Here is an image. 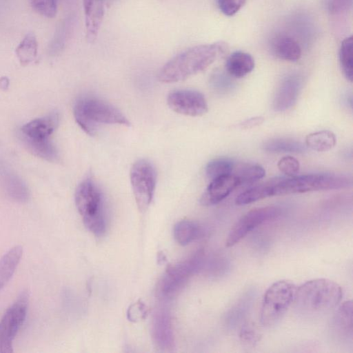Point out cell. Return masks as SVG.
I'll use <instances>...</instances> for the list:
<instances>
[{
	"mask_svg": "<svg viewBox=\"0 0 353 353\" xmlns=\"http://www.w3.org/2000/svg\"><path fill=\"white\" fill-rule=\"evenodd\" d=\"M271 48L274 55L283 60L294 62L301 57L300 46L288 35L279 34L272 38Z\"/></svg>",
	"mask_w": 353,
	"mask_h": 353,
	"instance_id": "18",
	"label": "cell"
},
{
	"mask_svg": "<svg viewBox=\"0 0 353 353\" xmlns=\"http://www.w3.org/2000/svg\"><path fill=\"white\" fill-rule=\"evenodd\" d=\"M277 167L283 174L288 176H293L299 172L300 163L296 158L292 156H285L279 161Z\"/></svg>",
	"mask_w": 353,
	"mask_h": 353,
	"instance_id": "31",
	"label": "cell"
},
{
	"mask_svg": "<svg viewBox=\"0 0 353 353\" xmlns=\"http://www.w3.org/2000/svg\"><path fill=\"white\" fill-rule=\"evenodd\" d=\"M130 183L139 210L145 212L150 206L156 188L157 172L146 159L136 161L130 170Z\"/></svg>",
	"mask_w": 353,
	"mask_h": 353,
	"instance_id": "7",
	"label": "cell"
},
{
	"mask_svg": "<svg viewBox=\"0 0 353 353\" xmlns=\"http://www.w3.org/2000/svg\"><path fill=\"white\" fill-rule=\"evenodd\" d=\"M246 0H217L219 10L225 15H234L244 6Z\"/></svg>",
	"mask_w": 353,
	"mask_h": 353,
	"instance_id": "32",
	"label": "cell"
},
{
	"mask_svg": "<svg viewBox=\"0 0 353 353\" xmlns=\"http://www.w3.org/2000/svg\"><path fill=\"white\" fill-rule=\"evenodd\" d=\"M339 57L340 66L344 76L352 82L353 78V37L352 35L342 41Z\"/></svg>",
	"mask_w": 353,
	"mask_h": 353,
	"instance_id": "28",
	"label": "cell"
},
{
	"mask_svg": "<svg viewBox=\"0 0 353 353\" xmlns=\"http://www.w3.org/2000/svg\"><path fill=\"white\" fill-rule=\"evenodd\" d=\"M332 327L336 336L342 339L352 338V303L351 301L343 302L336 311Z\"/></svg>",
	"mask_w": 353,
	"mask_h": 353,
	"instance_id": "17",
	"label": "cell"
},
{
	"mask_svg": "<svg viewBox=\"0 0 353 353\" xmlns=\"http://www.w3.org/2000/svg\"><path fill=\"white\" fill-rule=\"evenodd\" d=\"M223 41L190 48L169 60L160 70L158 79L165 83L181 81L208 68L227 50Z\"/></svg>",
	"mask_w": 353,
	"mask_h": 353,
	"instance_id": "1",
	"label": "cell"
},
{
	"mask_svg": "<svg viewBox=\"0 0 353 353\" xmlns=\"http://www.w3.org/2000/svg\"><path fill=\"white\" fill-rule=\"evenodd\" d=\"M263 150L274 153H301L305 151V146L301 142L287 139H272L265 141Z\"/></svg>",
	"mask_w": 353,
	"mask_h": 353,
	"instance_id": "27",
	"label": "cell"
},
{
	"mask_svg": "<svg viewBox=\"0 0 353 353\" xmlns=\"http://www.w3.org/2000/svg\"><path fill=\"white\" fill-rule=\"evenodd\" d=\"M352 0H329L328 10L332 14L341 13L352 6Z\"/></svg>",
	"mask_w": 353,
	"mask_h": 353,
	"instance_id": "34",
	"label": "cell"
},
{
	"mask_svg": "<svg viewBox=\"0 0 353 353\" xmlns=\"http://www.w3.org/2000/svg\"><path fill=\"white\" fill-rule=\"evenodd\" d=\"M104 0H83L85 37L89 43L96 41L105 15Z\"/></svg>",
	"mask_w": 353,
	"mask_h": 353,
	"instance_id": "15",
	"label": "cell"
},
{
	"mask_svg": "<svg viewBox=\"0 0 353 353\" xmlns=\"http://www.w3.org/2000/svg\"><path fill=\"white\" fill-rule=\"evenodd\" d=\"M212 85L219 92H226L231 89L232 83L223 74H216L212 79Z\"/></svg>",
	"mask_w": 353,
	"mask_h": 353,
	"instance_id": "33",
	"label": "cell"
},
{
	"mask_svg": "<svg viewBox=\"0 0 353 353\" xmlns=\"http://www.w3.org/2000/svg\"><path fill=\"white\" fill-rule=\"evenodd\" d=\"M239 185H240L238 180L232 174L211 180L201 196L200 203L205 206L217 204Z\"/></svg>",
	"mask_w": 353,
	"mask_h": 353,
	"instance_id": "13",
	"label": "cell"
},
{
	"mask_svg": "<svg viewBox=\"0 0 353 353\" xmlns=\"http://www.w3.org/2000/svg\"><path fill=\"white\" fill-rule=\"evenodd\" d=\"M153 336L157 343L162 348H169L173 342L172 332L168 314L159 311L153 319Z\"/></svg>",
	"mask_w": 353,
	"mask_h": 353,
	"instance_id": "21",
	"label": "cell"
},
{
	"mask_svg": "<svg viewBox=\"0 0 353 353\" xmlns=\"http://www.w3.org/2000/svg\"><path fill=\"white\" fill-rule=\"evenodd\" d=\"M203 261V252L199 251L190 259L169 267L159 283L160 296L170 298L174 295L191 275L200 268Z\"/></svg>",
	"mask_w": 353,
	"mask_h": 353,
	"instance_id": "9",
	"label": "cell"
},
{
	"mask_svg": "<svg viewBox=\"0 0 353 353\" xmlns=\"http://www.w3.org/2000/svg\"><path fill=\"white\" fill-rule=\"evenodd\" d=\"M296 286L288 280H279L265 291L261 307L260 321L265 327H270L282 318L294 303Z\"/></svg>",
	"mask_w": 353,
	"mask_h": 353,
	"instance_id": "6",
	"label": "cell"
},
{
	"mask_svg": "<svg viewBox=\"0 0 353 353\" xmlns=\"http://www.w3.org/2000/svg\"><path fill=\"white\" fill-rule=\"evenodd\" d=\"M74 199L85 226L94 235H103L105 232L106 223L102 196L92 178L87 177L78 185Z\"/></svg>",
	"mask_w": 353,
	"mask_h": 353,
	"instance_id": "5",
	"label": "cell"
},
{
	"mask_svg": "<svg viewBox=\"0 0 353 353\" xmlns=\"http://www.w3.org/2000/svg\"><path fill=\"white\" fill-rule=\"evenodd\" d=\"M38 51V43L33 33L27 34L16 48V54L21 65L33 61Z\"/></svg>",
	"mask_w": 353,
	"mask_h": 353,
	"instance_id": "26",
	"label": "cell"
},
{
	"mask_svg": "<svg viewBox=\"0 0 353 353\" xmlns=\"http://www.w3.org/2000/svg\"><path fill=\"white\" fill-rule=\"evenodd\" d=\"M239 185L254 183L265 175V169L259 164L252 163H235L232 172Z\"/></svg>",
	"mask_w": 353,
	"mask_h": 353,
	"instance_id": "22",
	"label": "cell"
},
{
	"mask_svg": "<svg viewBox=\"0 0 353 353\" xmlns=\"http://www.w3.org/2000/svg\"><path fill=\"white\" fill-rule=\"evenodd\" d=\"M201 233L199 225L193 221L182 220L174 227V237L181 245H186L196 239Z\"/></svg>",
	"mask_w": 353,
	"mask_h": 353,
	"instance_id": "25",
	"label": "cell"
},
{
	"mask_svg": "<svg viewBox=\"0 0 353 353\" xmlns=\"http://www.w3.org/2000/svg\"><path fill=\"white\" fill-rule=\"evenodd\" d=\"M234 162L229 159L218 158L208 163L205 167L207 177L211 180L232 174Z\"/></svg>",
	"mask_w": 353,
	"mask_h": 353,
	"instance_id": "29",
	"label": "cell"
},
{
	"mask_svg": "<svg viewBox=\"0 0 353 353\" xmlns=\"http://www.w3.org/2000/svg\"><path fill=\"white\" fill-rule=\"evenodd\" d=\"M240 338L243 343L253 345L259 340V335L250 327H245L240 333Z\"/></svg>",
	"mask_w": 353,
	"mask_h": 353,
	"instance_id": "35",
	"label": "cell"
},
{
	"mask_svg": "<svg viewBox=\"0 0 353 353\" xmlns=\"http://www.w3.org/2000/svg\"><path fill=\"white\" fill-rule=\"evenodd\" d=\"M74 116L81 128L90 136L95 134L94 123L130 126L125 115L111 104L96 98H81L74 107Z\"/></svg>",
	"mask_w": 353,
	"mask_h": 353,
	"instance_id": "4",
	"label": "cell"
},
{
	"mask_svg": "<svg viewBox=\"0 0 353 353\" xmlns=\"http://www.w3.org/2000/svg\"><path fill=\"white\" fill-rule=\"evenodd\" d=\"M264 121L262 117H254L243 121L239 124L242 129H251L260 125Z\"/></svg>",
	"mask_w": 353,
	"mask_h": 353,
	"instance_id": "37",
	"label": "cell"
},
{
	"mask_svg": "<svg viewBox=\"0 0 353 353\" xmlns=\"http://www.w3.org/2000/svg\"><path fill=\"white\" fill-rule=\"evenodd\" d=\"M167 103L174 112L190 117H199L208 111L204 95L193 90H178L170 92Z\"/></svg>",
	"mask_w": 353,
	"mask_h": 353,
	"instance_id": "11",
	"label": "cell"
},
{
	"mask_svg": "<svg viewBox=\"0 0 353 353\" xmlns=\"http://www.w3.org/2000/svg\"><path fill=\"white\" fill-rule=\"evenodd\" d=\"M59 123V115L52 112L45 117L35 119L19 130V136L34 140H47L56 130Z\"/></svg>",
	"mask_w": 353,
	"mask_h": 353,
	"instance_id": "14",
	"label": "cell"
},
{
	"mask_svg": "<svg viewBox=\"0 0 353 353\" xmlns=\"http://www.w3.org/2000/svg\"><path fill=\"white\" fill-rule=\"evenodd\" d=\"M32 8L41 15L53 18L57 12V0H30Z\"/></svg>",
	"mask_w": 353,
	"mask_h": 353,
	"instance_id": "30",
	"label": "cell"
},
{
	"mask_svg": "<svg viewBox=\"0 0 353 353\" xmlns=\"http://www.w3.org/2000/svg\"><path fill=\"white\" fill-rule=\"evenodd\" d=\"M254 59L250 54L236 51L228 57L225 70L230 76L242 78L250 73L254 68Z\"/></svg>",
	"mask_w": 353,
	"mask_h": 353,
	"instance_id": "19",
	"label": "cell"
},
{
	"mask_svg": "<svg viewBox=\"0 0 353 353\" xmlns=\"http://www.w3.org/2000/svg\"><path fill=\"white\" fill-rule=\"evenodd\" d=\"M281 210L276 206L254 208L243 215L232 226L225 241L227 247H232L259 225L280 216Z\"/></svg>",
	"mask_w": 353,
	"mask_h": 353,
	"instance_id": "10",
	"label": "cell"
},
{
	"mask_svg": "<svg viewBox=\"0 0 353 353\" xmlns=\"http://www.w3.org/2000/svg\"><path fill=\"white\" fill-rule=\"evenodd\" d=\"M301 87V79L297 75H290L283 79L273 99L274 110L284 112L292 108L297 100Z\"/></svg>",
	"mask_w": 353,
	"mask_h": 353,
	"instance_id": "12",
	"label": "cell"
},
{
	"mask_svg": "<svg viewBox=\"0 0 353 353\" xmlns=\"http://www.w3.org/2000/svg\"><path fill=\"white\" fill-rule=\"evenodd\" d=\"M23 254V248L16 245L10 248L0 259V290L14 274Z\"/></svg>",
	"mask_w": 353,
	"mask_h": 353,
	"instance_id": "20",
	"label": "cell"
},
{
	"mask_svg": "<svg viewBox=\"0 0 353 353\" xmlns=\"http://www.w3.org/2000/svg\"><path fill=\"white\" fill-rule=\"evenodd\" d=\"M336 142L335 134L330 130H321L307 135L305 145L317 152H326L333 148Z\"/></svg>",
	"mask_w": 353,
	"mask_h": 353,
	"instance_id": "24",
	"label": "cell"
},
{
	"mask_svg": "<svg viewBox=\"0 0 353 353\" xmlns=\"http://www.w3.org/2000/svg\"><path fill=\"white\" fill-rule=\"evenodd\" d=\"M29 293L21 292L0 321V352H13V341L23 325L28 312Z\"/></svg>",
	"mask_w": 353,
	"mask_h": 353,
	"instance_id": "8",
	"label": "cell"
},
{
	"mask_svg": "<svg viewBox=\"0 0 353 353\" xmlns=\"http://www.w3.org/2000/svg\"><path fill=\"white\" fill-rule=\"evenodd\" d=\"M114 0H104L105 4L106 3H111L112 1H113Z\"/></svg>",
	"mask_w": 353,
	"mask_h": 353,
	"instance_id": "38",
	"label": "cell"
},
{
	"mask_svg": "<svg viewBox=\"0 0 353 353\" xmlns=\"http://www.w3.org/2000/svg\"><path fill=\"white\" fill-rule=\"evenodd\" d=\"M145 311L144 305L141 303H137L129 308L128 316L130 320H138L145 315Z\"/></svg>",
	"mask_w": 353,
	"mask_h": 353,
	"instance_id": "36",
	"label": "cell"
},
{
	"mask_svg": "<svg viewBox=\"0 0 353 353\" xmlns=\"http://www.w3.org/2000/svg\"><path fill=\"white\" fill-rule=\"evenodd\" d=\"M342 296V288L337 283L327 279H315L296 288L294 302L300 313L316 317L335 308Z\"/></svg>",
	"mask_w": 353,
	"mask_h": 353,
	"instance_id": "3",
	"label": "cell"
},
{
	"mask_svg": "<svg viewBox=\"0 0 353 353\" xmlns=\"http://www.w3.org/2000/svg\"><path fill=\"white\" fill-rule=\"evenodd\" d=\"M352 185V179L347 176L316 173L290 177H275L260 184L264 199L273 196L308 192L339 190Z\"/></svg>",
	"mask_w": 353,
	"mask_h": 353,
	"instance_id": "2",
	"label": "cell"
},
{
	"mask_svg": "<svg viewBox=\"0 0 353 353\" xmlns=\"http://www.w3.org/2000/svg\"><path fill=\"white\" fill-rule=\"evenodd\" d=\"M0 185L12 200L24 203L28 200L29 192L23 181L14 172L0 163Z\"/></svg>",
	"mask_w": 353,
	"mask_h": 353,
	"instance_id": "16",
	"label": "cell"
},
{
	"mask_svg": "<svg viewBox=\"0 0 353 353\" xmlns=\"http://www.w3.org/2000/svg\"><path fill=\"white\" fill-rule=\"evenodd\" d=\"M25 147L34 155L48 161H55L59 158L56 147L50 139L34 140L19 137Z\"/></svg>",
	"mask_w": 353,
	"mask_h": 353,
	"instance_id": "23",
	"label": "cell"
}]
</instances>
